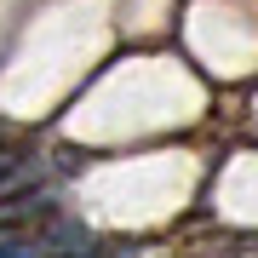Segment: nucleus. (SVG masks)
Wrapping results in <instances>:
<instances>
[{
	"label": "nucleus",
	"mask_w": 258,
	"mask_h": 258,
	"mask_svg": "<svg viewBox=\"0 0 258 258\" xmlns=\"http://www.w3.org/2000/svg\"><path fill=\"white\" fill-rule=\"evenodd\" d=\"M0 258H46V252H40L35 235H18V230H12V235H0Z\"/></svg>",
	"instance_id": "obj_2"
},
{
	"label": "nucleus",
	"mask_w": 258,
	"mask_h": 258,
	"mask_svg": "<svg viewBox=\"0 0 258 258\" xmlns=\"http://www.w3.org/2000/svg\"><path fill=\"white\" fill-rule=\"evenodd\" d=\"M81 258H98V252H81Z\"/></svg>",
	"instance_id": "obj_3"
},
{
	"label": "nucleus",
	"mask_w": 258,
	"mask_h": 258,
	"mask_svg": "<svg viewBox=\"0 0 258 258\" xmlns=\"http://www.w3.org/2000/svg\"><path fill=\"white\" fill-rule=\"evenodd\" d=\"M35 241H40V252H46V258H81L86 247H92V230H86V224H75V218L46 212V218L35 224Z\"/></svg>",
	"instance_id": "obj_1"
}]
</instances>
